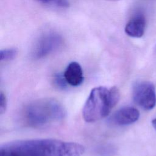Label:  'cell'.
<instances>
[{
	"label": "cell",
	"mask_w": 156,
	"mask_h": 156,
	"mask_svg": "<svg viewBox=\"0 0 156 156\" xmlns=\"http://www.w3.org/2000/svg\"><path fill=\"white\" fill-rule=\"evenodd\" d=\"M82 144L56 139H34L6 143L0 147V156H82Z\"/></svg>",
	"instance_id": "1"
},
{
	"label": "cell",
	"mask_w": 156,
	"mask_h": 156,
	"mask_svg": "<svg viewBox=\"0 0 156 156\" xmlns=\"http://www.w3.org/2000/svg\"><path fill=\"white\" fill-rule=\"evenodd\" d=\"M120 98L116 87L107 88L100 86L93 88L83 105L82 116L87 122H93L106 117Z\"/></svg>",
	"instance_id": "2"
},
{
	"label": "cell",
	"mask_w": 156,
	"mask_h": 156,
	"mask_svg": "<svg viewBox=\"0 0 156 156\" xmlns=\"http://www.w3.org/2000/svg\"><path fill=\"white\" fill-rule=\"evenodd\" d=\"M24 119L30 126L41 127L64 119L66 112L57 101L51 98L35 100L24 109Z\"/></svg>",
	"instance_id": "3"
},
{
	"label": "cell",
	"mask_w": 156,
	"mask_h": 156,
	"mask_svg": "<svg viewBox=\"0 0 156 156\" xmlns=\"http://www.w3.org/2000/svg\"><path fill=\"white\" fill-rule=\"evenodd\" d=\"M134 102L143 109L152 110L156 105V93L154 85L149 81H138L132 89Z\"/></svg>",
	"instance_id": "4"
},
{
	"label": "cell",
	"mask_w": 156,
	"mask_h": 156,
	"mask_svg": "<svg viewBox=\"0 0 156 156\" xmlns=\"http://www.w3.org/2000/svg\"><path fill=\"white\" fill-rule=\"evenodd\" d=\"M63 43L62 36L55 32L43 35L36 43L32 51L34 58L40 59L58 49Z\"/></svg>",
	"instance_id": "5"
},
{
	"label": "cell",
	"mask_w": 156,
	"mask_h": 156,
	"mask_svg": "<svg viewBox=\"0 0 156 156\" xmlns=\"http://www.w3.org/2000/svg\"><path fill=\"white\" fill-rule=\"evenodd\" d=\"M140 117L139 111L133 107H124L117 110L113 115L115 124L119 126H126L136 122Z\"/></svg>",
	"instance_id": "6"
},
{
	"label": "cell",
	"mask_w": 156,
	"mask_h": 156,
	"mask_svg": "<svg viewBox=\"0 0 156 156\" xmlns=\"http://www.w3.org/2000/svg\"><path fill=\"white\" fill-rule=\"evenodd\" d=\"M146 18L142 13L133 15L126 25V34L133 38H141L144 34L146 29Z\"/></svg>",
	"instance_id": "7"
},
{
	"label": "cell",
	"mask_w": 156,
	"mask_h": 156,
	"mask_svg": "<svg viewBox=\"0 0 156 156\" xmlns=\"http://www.w3.org/2000/svg\"><path fill=\"white\" fill-rule=\"evenodd\" d=\"M63 76L66 83L73 87L80 85L83 81L82 68L76 62H72L68 64L63 73Z\"/></svg>",
	"instance_id": "8"
},
{
	"label": "cell",
	"mask_w": 156,
	"mask_h": 156,
	"mask_svg": "<svg viewBox=\"0 0 156 156\" xmlns=\"http://www.w3.org/2000/svg\"><path fill=\"white\" fill-rule=\"evenodd\" d=\"M18 54V51L15 48H8L2 49L0 51L1 61H9L14 59Z\"/></svg>",
	"instance_id": "9"
},
{
	"label": "cell",
	"mask_w": 156,
	"mask_h": 156,
	"mask_svg": "<svg viewBox=\"0 0 156 156\" xmlns=\"http://www.w3.org/2000/svg\"><path fill=\"white\" fill-rule=\"evenodd\" d=\"M43 4L54 6L59 8H67L69 7V2L68 0H36Z\"/></svg>",
	"instance_id": "10"
},
{
	"label": "cell",
	"mask_w": 156,
	"mask_h": 156,
	"mask_svg": "<svg viewBox=\"0 0 156 156\" xmlns=\"http://www.w3.org/2000/svg\"><path fill=\"white\" fill-rule=\"evenodd\" d=\"M7 98L5 95L2 91L0 93V113L3 114L7 108Z\"/></svg>",
	"instance_id": "11"
},
{
	"label": "cell",
	"mask_w": 156,
	"mask_h": 156,
	"mask_svg": "<svg viewBox=\"0 0 156 156\" xmlns=\"http://www.w3.org/2000/svg\"><path fill=\"white\" fill-rule=\"evenodd\" d=\"M54 81L57 86H58L60 88H64L66 84H68L64 78L63 74V75H60L57 74L55 76L54 78Z\"/></svg>",
	"instance_id": "12"
},
{
	"label": "cell",
	"mask_w": 156,
	"mask_h": 156,
	"mask_svg": "<svg viewBox=\"0 0 156 156\" xmlns=\"http://www.w3.org/2000/svg\"><path fill=\"white\" fill-rule=\"evenodd\" d=\"M152 124L153 127H154V129H155V130H156V118L152 119Z\"/></svg>",
	"instance_id": "13"
},
{
	"label": "cell",
	"mask_w": 156,
	"mask_h": 156,
	"mask_svg": "<svg viewBox=\"0 0 156 156\" xmlns=\"http://www.w3.org/2000/svg\"><path fill=\"white\" fill-rule=\"evenodd\" d=\"M108 1H118V0H108Z\"/></svg>",
	"instance_id": "14"
}]
</instances>
